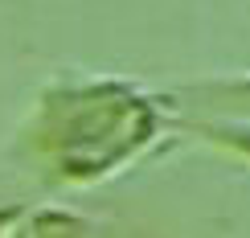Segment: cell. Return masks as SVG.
Segmentation results:
<instances>
[{"instance_id":"7a4b0ae2","label":"cell","mask_w":250,"mask_h":238,"mask_svg":"<svg viewBox=\"0 0 250 238\" xmlns=\"http://www.w3.org/2000/svg\"><path fill=\"white\" fill-rule=\"evenodd\" d=\"M74 234H78L74 218H66V214H41V218H33L17 238H74Z\"/></svg>"},{"instance_id":"6da1fadb","label":"cell","mask_w":250,"mask_h":238,"mask_svg":"<svg viewBox=\"0 0 250 238\" xmlns=\"http://www.w3.org/2000/svg\"><path fill=\"white\" fill-rule=\"evenodd\" d=\"M131 131H135V107L123 103V95L70 90V95H54V103H49L41 144L49 148L62 173L90 177L127 148Z\"/></svg>"}]
</instances>
